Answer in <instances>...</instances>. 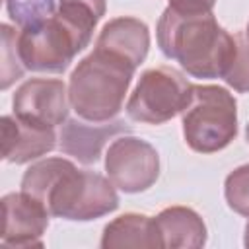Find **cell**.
<instances>
[{"label":"cell","instance_id":"1","mask_svg":"<svg viewBox=\"0 0 249 249\" xmlns=\"http://www.w3.org/2000/svg\"><path fill=\"white\" fill-rule=\"evenodd\" d=\"M21 191L39 200L51 216L64 220L86 222L119 206L111 179L82 171L64 158H47L33 163L21 179Z\"/></svg>","mask_w":249,"mask_h":249},{"label":"cell","instance_id":"2","mask_svg":"<svg viewBox=\"0 0 249 249\" xmlns=\"http://www.w3.org/2000/svg\"><path fill=\"white\" fill-rule=\"evenodd\" d=\"M158 45L195 78H222L235 51L233 35L212 12L179 14L169 6L158 21Z\"/></svg>","mask_w":249,"mask_h":249},{"label":"cell","instance_id":"3","mask_svg":"<svg viewBox=\"0 0 249 249\" xmlns=\"http://www.w3.org/2000/svg\"><path fill=\"white\" fill-rule=\"evenodd\" d=\"M136 66L128 60L93 49L78 62L68 82L72 109L89 123H105L119 115Z\"/></svg>","mask_w":249,"mask_h":249},{"label":"cell","instance_id":"4","mask_svg":"<svg viewBox=\"0 0 249 249\" xmlns=\"http://www.w3.org/2000/svg\"><path fill=\"white\" fill-rule=\"evenodd\" d=\"M181 117L187 144L200 154L226 148L237 134L235 99L220 86H193Z\"/></svg>","mask_w":249,"mask_h":249},{"label":"cell","instance_id":"5","mask_svg":"<svg viewBox=\"0 0 249 249\" xmlns=\"http://www.w3.org/2000/svg\"><path fill=\"white\" fill-rule=\"evenodd\" d=\"M193 91V84L171 66L146 70L126 101V113L136 123L161 124L179 115Z\"/></svg>","mask_w":249,"mask_h":249},{"label":"cell","instance_id":"6","mask_svg":"<svg viewBox=\"0 0 249 249\" xmlns=\"http://www.w3.org/2000/svg\"><path fill=\"white\" fill-rule=\"evenodd\" d=\"M84 47L88 45L58 14L18 33L21 64L33 72H64Z\"/></svg>","mask_w":249,"mask_h":249},{"label":"cell","instance_id":"7","mask_svg":"<svg viewBox=\"0 0 249 249\" xmlns=\"http://www.w3.org/2000/svg\"><path fill=\"white\" fill-rule=\"evenodd\" d=\"M105 169L115 187L124 193H140L156 183L160 175V156L146 140L121 136L107 150Z\"/></svg>","mask_w":249,"mask_h":249},{"label":"cell","instance_id":"8","mask_svg":"<svg viewBox=\"0 0 249 249\" xmlns=\"http://www.w3.org/2000/svg\"><path fill=\"white\" fill-rule=\"evenodd\" d=\"M49 210L33 196L10 193L2 198L0 245L12 249L43 247V233L49 226Z\"/></svg>","mask_w":249,"mask_h":249},{"label":"cell","instance_id":"9","mask_svg":"<svg viewBox=\"0 0 249 249\" xmlns=\"http://www.w3.org/2000/svg\"><path fill=\"white\" fill-rule=\"evenodd\" d=\"M68 91L60 80L33 78L23 82L12 99L14 115L43 126L62 124L68 117Z\"/></svg>","mask_w":249,"mask_h":249},{"label":"cell","instance_id":"10","mask_svg":"<svg viewBox=\"0 0 249 249\" xmlns=\"http://www.w3.org/2000/svg\"><path fill=\"white\" fill-rule=\"evenodd\" d=\"M2 158L10 163H25L56 146V134L53 126L35 124L19 117H2Z\"/></svg>","mask_w":249,"mask_h":249},{"label":"cell","instance_id":"11","mask_svg":"<svg viewBox=\"0 0 249 249\" xmlns=\"http://www.w3.org/2000/svg\"><path fill=\"white\" fill-rule=\"evenodd\" d=\"M130 126L123 121H105V123H84V121H66L60 128V150L82 163H95L101 156L105 142L111 136L128 132Z\"/></svg>","mask_w":249,"mask_h":249},{"label":"cell","instance_id":"12","mask_svg":"<svg viewBox=\"0 0 249 249\" xmlns=\"http://www.w3.org/2000/svg\"><path fill=\"white\" fill-rule=\"evenodd\" d=\"M97 49L113 53L136 68L144 62L150 47V33L144 21L136 18H115L107 21L97 37Z\"/></svg>","mask_w":249,"mask_h":249},{"label":"cell","instance_id":"13","mask_svg":"<svg viewBox=\"0 0 249 249\" xmlns=\"http://www.w3.org/2000/svg\"><path fill=\"white\" fill-rule=\"evenodd\" d=\"M101 247L103 249H123V247L156 249V247H163V243H161L160 230L156 226V218L130 212L115 218L105 226Z\"/></svg>","mask_w":249,"mask_h":249},{"label":"cell","instance_id":"14","mask_svg":"<svg viewBox=\"0 0 249 249\" xmlns=\"http://www.w3.org/2000/svg\"><path fill=\"white\" fill-rule=\"evenodd\" d=\"M156 226L163 247L198 249L206 241V226L202 218L185 206H171L156 216Z\"/></svg>","mask_w":249,"mask_h":249},{"label":"cell","instance_id":"15","mask_svg":"<svg viewBox=\"0 0 249 249\" xmlns=\"http://www.w3.org/2000/svg\"><path fill=\"white\" fill-rule=\"evenodd\" d=\"M56 14L88 45L97 21L105 14V0H60Z\"/></svg>","mask_w":249,"mask_h":249},{"label":"cell","instance_id":"16","mask_svg":"<svg viewBox=\"0 0 249 249\" xmlns=\"http://www.w3.org/2000/svg\"><path fill=\"white\" fill-rule=\"evenodd\" d=\"M6 8L19 29L35 27L56 14L54 0H6Z\"/></svg>","mask_w":249,"mask_h":249},{"label":"cell","instance_id":"17","mask_svg":"<svg viewBox=\"0 0 249 249\" xmlns=\"http://www.w3.org/2000/svg\"><path fill=\"white\" fill-rule=\"evenodd\" d=\"M235 51L224 72V80L235 91H249V29L233 33Z\"/></svg>","mask_w":249,"mask_h":249},{"label":"cell","instance_id":"18","mask_svg":"<svg viewBox=\"0 0 249 249\" xmlns=\"http://www.w3.org/2000/svg\"><path fill=\"white\" fill-rule=\"evenodd\" d=\"M2 89H8L23 74V64L18 53V33L10 25H2Z\"/></svg>","mask_w":249,"mask_h":249},{"label":"cell","instance_id":"19","mask_svg":"<svg viewBox=\"0 0 249 249\" xmlns=\"http://www.w3.org/2000/svg\"><path fill=\"white\" fill-rule=\"evenodd\" d=\"M226 200L230 208L249 218V163L233 169L226 177Z\"/></svg>","mask_w":249,"mask_h":249},{"label":"cell","instance_id":"20","mask_svg":"<svg viewBox=\"0 0 249 249\" xmlns=\"http://www.w3.org/2000/svg\"><path fill=\"white\" fill-rule=\"evenodd\" d=\"M216 0H169V8L179 14H208Z\"/></svg>","mask_w":249,"mask_h":249},{"label":"cell","instance_id":"21","mask_svg":"<svg viewBox=\"0 0 249 249\" xmlns=\"http://www.w3.org/2000/svg\"><path fill=\"white\" fill-rule=\"evenodd\" d=\"M245 247H249V224L245 228Z\"/></svg>","mask_w":249,"mask_h":249},{"label":"cell","instance_id":"22","mask_svg":"<svg viewBox=\"0 0 249 249\" xmlns=\"http://www.w3.org/2000/svg\"><path fill=\"white\" fill-rule=\"evenodd\" d=\"M247 142H249V124H247Z\"/></svg>","mask_w":249,"mask_h":249}]
</instances>
